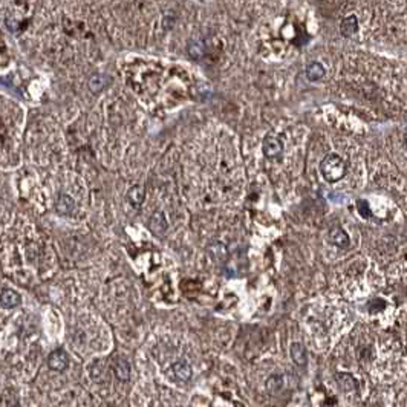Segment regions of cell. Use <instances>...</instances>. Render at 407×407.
<instances>
[{
  "label": "cell",
  "instance_id": "6da1fadb",
  "mask_svg": "<svg viewBox=\"0 0 407 407\" xmlns=\"http://www.w3.org/2000/svg\"><path fill=\"white\" fill-rule=\"evenodd\" d=\"M320 172L328 183H337L346 175V164L338 155H328L320 163Z\"/></svg>",
  "mask_w": 407,
  "mask_h": 407
},
{
  "label": "cell",
  "instance_id": "7a4b0ae2",
  "mask_svg": "<svg viewBox=\"0 0 407 407\" xmlns=\"http://www.w3.org/2000/svg\"><path fill=\"white\" fill-rule=\"evenodd\" d=\"M48 366L55 372H63L69 366V355L63 348H58L48 355Z\"/></svg>",
  "mask_w": 407,
  "mask_h": 407
},
{
  "label": "cell",
  "instance_id": "3957f363",
  "mask_svg": "<svg viewBox=\"0 0 407 407\" xmlns=\"http://www.w3.org/2000/svg\"><path fill=\"white\" fill-rule=\"evenodd\" d=\"M262 149H263V155L266 158H277L282 155L283 152V143L273 137V135H268L265 140H263V144H262Z\"/></svg>",
  "mask_w": 407,
  "mask_h": 407
},
{
  "label": "cell",
  "instance_id": "277c9868",
  "mask_svg": "<svg viewBox=\"0 0 407 407\" xmlns=\"http://www.w3.org/2000/svg\"><path fill=\"white\" fill-rule=\"evenodd\" d=\"M149 230L156 236L166 234V231L169 230V220L163 211H156L152 214V217L149 219Z\"/></svg>",
  "mask_w": 407,
  "mask_h": 407
},
{
  "label": "cell",
  "instance_id": "5b68a950",
  "mask_svg": "<svg viewBox=\"0 0 407 407\" xmlns=\"http://www.w3.org/2000/svg\"><path fill=\"white\" fill-rule=\"evenodd\" d=\"M172 372L175 375V378L178 381H189L193 375V369L192 366L186 361V360H178L172 365Z\"/></svg>",
  "mask_w": 407,
  "mask_h": 407
},
{
  "label": "cell",
  "instance_id": "8992f818",
  "mask_svg": "<svg viewBox=\"0 0 407 407\" xmlns=\"http://www.w3.org/2000/svg\"><path fill=\"white\" fill-rule=\"evenodd\" d=\"M0 303H2V308L5 309H12L15 306H18L21 303V296L11 289V288H3L2 289V296H0Z\"/></svg>",
  "mask_w": 407,
  "mask_h": 407
},
{
  "label": "cell",
  "instance_id": "52a82bcc",
  "mask_svg": "<svg viewBox=\"0 0 407 407\" xmlns=\"http://www.w3.org/2000/svg\"><path fill=\"white\" fill-rule=\"evenodd\" d=\"M329 242L332 245L342 248V250H345V248H348L351 245V239H349L348 233L345 230H342L340 227L331 228V231H329Z\"/></svg>",
  "mask_w": 407,
  "mask_h": 407
},
{
  "label": "cell",
  "instance_id": "ba28073f",
  "mask_svg": "<svg viewBox=\"0 0 407 407\" xmlns=\"http://www.w3.org/2000/svg\"><path fill=\"white\" fill-rule=\"evenodd\" d=\"M207 253L216 263H223L228 257V250L222 242H213L207 246Z\"/></svg>",
  "mask_w": 407,
  "mask_h": 407
},
{
  "label": "cell",
  "instance_id": "9c48e42d",
  "mask_svg": "<svg viewBox=\"0 0 407 407\" xmlns=\"http://www.w3.org/2000/svg\"><path fill=\"white\" fill-rule=\"evenodd\" d=\"M55 210L58 214H63V216H69L74 213L75 210V201L72 196L66 195V193H60L57 201H55Z\"/></svg>",
  "mask_w": 407,
  "mask_h": 407
},
{
  "label": "cell",
  "instance_id": "30bf717a",
  "mask_svg": "<svg viewBox=\"0 0 407 407\" xmlns=\"http://www.w3.org/2000/svg\"><path fill=\"white\" fill-rule=\"evenodd\" d=\"M289 355H291L292 361L297 366H300V368L306 366L308 354H306V349H305V346L302 343H292L291 348H289Z\"/></svg>",
  "mask_w": 407,
  "mask_h": 407
},
{
  "label": "cell",
  "instance_id": "8fae6325",
  "mask_svg": "<svg viewBox=\"0 0 407 407\" xmlns=\"http://www.w3.org/2000/svg\"><path fill=\"white\" fill-rule=\"evenodd\" d=\"M112 371L115 372V377L120 381H129L130 380V366L124 358H117L112 365Z\"/></svg>",
  "mask_w": 407,
  "mask_h": 407
},
{
  "label": "cell",
  "instance_id": "7c38bea8",
  "mask_svg": "<svg viewBox=\"0 0 407 407\" xmlns=\"http://www.w3.org/2000/svg\"><path fill=\"white\" fill-rule=\"evenodd\" d=\"M126 196H127V201L130 202V205L133 208H140L144 202V199H146V190L141 186H133V187H130L127 190Z\"/></svg>",
  "mask_w": 407,
  "mask_h": 407
},
{
  "label": "cell",
  "instance_id": "4fadbf2b",
  "mask_svg": "<svg viewBox=\"0 0 407 407\" xmlns=\"http://www.w3.org/2000/svg\"><path fill=\"white\" fill-rule=\"evenodd\" d=\"M357 31H358V18H357V15H348L346 18L342 20L340 34L343 37H352Z\"/></svg>",
  "mask_w": 407,
  "mask_h": 407
},
{
  "label": "cell",
  "instance_id": "5bb4252c",
  "mask_svg": "<svg viewBox=\"0 0 407 407\" xmlns=\"http://www.w3.org/2000/svg\"><path fill=\"white\" fill-rule=\"evenodd\" d=\"M325 74H326V71H325V67H323L322 63L314 61V63L308 64V67H306V77H308L309 81L322 80V78L325 77Z\"/></svg>",
  "mask_w": 407,
  "mask_h": 407
},
{
  "label": "cell",
  "instance_id": "9a60e30c",
  "mask_svg": "<svg viewBox=\"0 0 407 407\" xmlns=\"http://www.w3.org/2000/svg\"><path fill=\"white\" fill-rule=\"evenodd\" d=\"M109 83V78L107 75H103V74H97V75H92L91 80H89V89L94 92V94H98L101 92Z\"/></svg>",
  "mask_w": 407,
  "mask_h": 407
},
{
  "label": "cell",
  "instance_id": "2e32d148",
  "mask_svg": "<svg viewBox=\"0 0 407 407\" xmlns=\"http://www.w3.org/2000/svg\"><path fill=\"white\" fill-rule=\"evenodd\" d=\"M335 380H337V383H338V386H340V389L342 391H354L355 389V380L349 375V374H337L335 375Z\"/></svg>",
  "mask_w": 407,
  "mask_h": 407
},
{
  "label": "cell",
  "instance_id": "e0dca14e",
  "mask_svg": "<svg viewBox=\"0 0 407 407\" xmlns=\"http://www.w3.org/2000/svg\"><path fill=\"white\" fill-rule=\"evenodd\" d=\"M187 49H189V54H190V57H192V58H195V60H201V58L204 57V54H205L204 44L201 43V41H198V40H192V41L189 43Z\"/></svg>",
  "mask_w": 407,
  "mask_h": 407
},
{
  "label": "cell",
  "instance_id": "ac0fdd59",
  "mask_svg": "<svg viewBox=\"0 0 407 407\" xmlns=\"http://www.w3.org/2000/svg\"><path fill=\"white\" fill-rule=\"evenodd\" d=\"M280 389H282V377L280 375H273L266 380V391H269L271 394H276Z\"/></svg>",
  "mask_w": 407,
  "mask_h": 407
}]
</instances>
